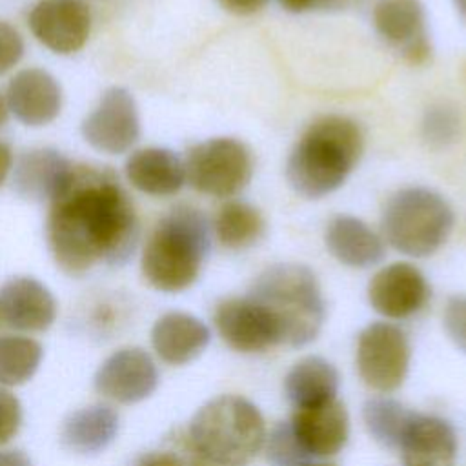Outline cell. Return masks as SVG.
<instances>
[{
	"mask_svg": "<svg viewBox=\"0 0 466 466\" xmlns=\"http://www.w3.org/2000/svg\"><path fill=\"white\" fill-rule=\"evenodd\" d=\"M135 466H209L193 450H155L144 453Z\"/></svg>",
	"mask_w": 466,
	"mask_h": 466,
	"instance_id": "1f68e13d",
	"label": "cell"
},
{
	"mask_svg": "<svg viewBox=\"0 0 466 466\" xmlns=\"http://www.w3.org/2000/svg\"><path fill=\"white\" fill-rule=\"evenodd\" d=\"M186 182L204 195L233 197L253 173L249 149L235 138L218 137L193 146L184 162Z\"/></svg>",
	"mask_w": 466,
	"mask_h": 466,
	"instance_id": "52a82bcc",
	"label": "cell"
},
{
	"mask_svg": "<svg viewBox=\"0 0 466 466\" xmlns=\"http://www.w3.org/2000/svg\"><path fill=\"white\" fill-rule=\"evenodd\" d=\"M397 450L404 466H455L457 435L444 419L413 411Z\"/></svg>",
	"mask_w": 466,
	"mask_h": 466,
	"instance_id": "e0dca14e",
	"label": "cell"
},
{
	"mask_svg": "<svg viewBox=\"0 0 466 466\" xmlns=\"http://www.w3.org/2000/svg\"><path fill=\"white\" fill-rule=\"evenodd\" d=\"M413 411L386 397H373L364 402L362 419L370 435L388 450H397L400 435Z\"/></svg>",
	"mask_w": 466,
	"mask_h": 466,
	"instance_id": "4316f807",
	"label": "cell"
},
{
	"mask_svg": "<svg viewBox=\"0 0 466 466\" xmlns=\"http://www.w3.org/2000/svg\"><path fill=\"white\" fill-rule=\"evenodd\" d=\"M457 11L461 13V16L466 20V0H453Z\"/></svg>",
	"mask_w": 466,
	"mask_h": 466,
	"instance_id": "74e56055",
	"label": "cell"
},
{
	"mask_svg": "<svg viewBox=\"0 0 466 466\" xmlns=\"http://www.w3.org/2000/svg\"><path fill=\"white\" fill-rule=\"evenodd\" d=\"M459 115L446 104L431 106L422 118V137L428 144L442 147L455 140L459 133Z\"/></svg>",
	"mask_w": 466,
	"mask_h": 466,
	"instance_id": "83f0119b",
	"label": "cell"
},
{
	"mask_svg": "<svg viewBox=\"0 0 466 466\" xmlns=\"http://www.w3.org/2000/svg\"><path fill=\"white\" fill-rule=\"evenodd\" d=\"M248 297L271 322L279 346H306L324 320V300L315 273L302 264L284 262L264 269Z\"/></svg>",
	"mask_w": 466,
	"mask_h": 466,
	"instance_id": "3957f363",
	"label": "cell"
},
{
	"mask_svg": "<svg viewBox=\"0 0 466 466\" xmlns=\"http://www.w3.org/2000/svg\"><path fill=\"white\" fill-rule=\"evenodd\" d=\"M82 135L98 151L109 155L127 151L140 135L138 111L131 93L124 87L107 89L82 122Z\"/></svg>",
	"mask_w": 466,
	"mask_h": 466,
	"instance_id": "30bf717a",
	"label": "cell"
},
{
	"mask_svg": "<svg viewBox=\"0 0 466 466\" xmlns=\"http://www.w3.org/2000/svg\"><path fill=\"white\" fill-rule=\"evenodd\" d=\"M368 299L377 313L388 319H408L426 306L430 286L419 268L395 262L373 275Z\"/></svg>",
	"mask_w": 466,
	"mask_h": 466,
	"instance_id": "5bb4252c",
	"label": "cell"
},
{
	"mask_svg": "<svg viewBox=\"0 0 466 466\" xmlns=\"http://www.w3.org/2000/svg\"><path fill=\"white\" fill-rule=\"evenodd\" d=\"M450 204L426 187H406L395 193L382 211V235L390 246L410 257L435 253L453 228Z\"/></svg>",
	"mask_w": 466,
	"mask_h": 466,
	"instance_id": "8992f818",
	"label": "cell"
},
{
	"mask_svg": "<svg viewBox=\"0 0 466 466\" xmlns=\"http://www.w3.org/2000/svg\"><path fill=\"white\" fill-rule=\"evenodd\" d=\"M220 5L237 15H249L266 5L268 0H218Z\"/></svg>",
	"mask_w": 466,
	"mask_h": 466,
	"instance_id": "e575fe53",
	"label": "cell"
},
{
	"mask_svg": "<svg viewBox=\"0 0 466 466\" xmlns=\"http://www.w3.org/2000/svg\"><path fill=\"white\" fill-rule=\"evenodd\" d=\"M24 55V40L20 33L0 20V75L7 73L18 64Z\"/></svg>",
	"mask_w": 466,
	"mask_h": 466,
	"instance_id": "d6a6232c",
	"label": "cell"
},
{
	"mask_svg": "<svg viewBox=\"0 0 466 466\" xmlns=\"http://www.w3.org/2000/svg\"><path fill=\"white\" fill-rule=\"evenodd\" d=\"M264 233V218L257 208L242 200H231L220 208L215 218V235L229 249H244Z\"/></svg>",
	"mask_w": 466,
	"mask_h": 466,
	"instance_id": "d4e9b609",
	"label": "cell"
},
{
	"mask_svg": "<svg viewBox=\"0 0 466 466\" xmlns=\"http://www.w3.org/2000/svg\"><path fill=\"white\" fill-rule=\"evenodd\" d=\"M0 324H2V313H0Z\"/></svg>",
	"mask_w": 466,
	"mask_h": 466,
	"instance_id": "b9f144b4",
	"label": "cell"
},
{
	"mask_svg": "<svg viewBox=\"0 0 466 466\" xmlns=\"http://www.w3.org/2000/svg\"><path fill=\"white\" fill-rule=\"evenodd\" d=\"M2 324L22 331H46L56 319L53 293L36 279L15 277L0 289Z\"/></svg>",
	"mask_w": 466,
	"mask_h": 466,
	"instance_id": "2e32d148",
	"label": "cell"
},
{
	"mask_svg": "<svg viewBox=\"0 0 466 466\" xmlns=\"http://www.w3.org/2000/svg\"><path fill=\"white\" fill-rule=\"evenodd\" d=\"M95 390L116 404H137L158 386V370L153 357L137 346L111 353L95 373Z\"/></svg>",
	"mask_w": 466,
	"mask_h": 466,
	"instance_id": "9c48e42d",
	"label": "cell"
},
{
	"mask_svg": "<svg viewBox=\"0 0 466 466\" xmlns=\"http://www.w3.org/2000/svg\"><path fill=\"white\" fill-rule=\"evenodd\" d=\"M286 422L306 462L339 453L350 433L348 411L337 399L320 406L295 408Z\"/></svg>",
	"mask_w": 466,
	"mask_h": 466,
	"instance_id": "8fae6325",
	"label": "cell"
},
{
	"mask_svg": "<svg viewBox=\"0 0 466 466\" xmlns=\"http://www.w3.org/2000/svg\"><path fill=\"white\" fill-rule=\"evenodd\" d=\"M209 337V328L200 319L184 311H169L153 324L151 346L162 362L182 366L206 350Z\"/></svg>",
	"mask_w": 466,
	"mask_h": 466,
	"instance_id": "d6986e66",
	"label": "cell"
},
{
	"mask_svg": "<svg viewBox=\"0 0 466 466\" xmlns=\"http://www.w3.org/2000/svg\"><path fill=\"white\" fill-rule=\"evenodd\" d=\"M44 357L42 344L27 335H0V386H22L33 379Z\"/></svg>",
	"mask_w": 466,
	"mask_h": 466,
	"instance_id": "484cf974",
	"label": "cell"
},
{
	"mask_svg": "<svg viewBox=\"0 0 466 466\" xmlns=\"http://www.w3.org/2000/svg\"><path fill=\"white\" fill-rule=\"evenodd\" d=\"M5 118H7V106H5L4 98L0 96V126L5 122Z\"/></svg>",
	"mask_w": 466,
	"mask_h": 466,
	"instance_id": "f35d334b",
	"label": "cell"
},
{
	"mask_svg": "<svg viewBox=\"0 0 466 466\" xmlns=\"http://www.w3.org/2000/svg\"><path fill=\"white\" fill-rule=\"evenodd\" d=\"M137 240V213L116 175L107 167L73 166L47 215V244L56 266L69 275H82L96 262L120 266Z\"/></svg>",
	"mask_w": 466,
	"mask_h": 466,
	"instance_id": "6da1fadb",
	"label": "cell"
},
{
	"mask_svg": "<svg viewBox=\"0 0 466 466\" xmlns=\"http://www.w3.org/2000/svg\"><path fill=\"white\" fill-rule=\"evenodd\" d=\"M410 344L406 333L390 322H371L357 342V371L375 391H395L406 379Z\"/></svg>",
	"mask_w": 466,
	"mask_h": 466,
	"instance_id": "ba28073f",
	"label": "cell"
},
{
	"mask_svg": "<svg viewBox=\"0 0 466 466\" xmlns=\"http://www.w3.org/2000/svg\"><path fill=\"white\" fill-rule=\"evenodd\" d=\"M279 2L284 9L293 11V13H304V11L320 9V7L342 5V0H279Z\"/></svg>",
	"mask_w": 466,
	"mask_h": 466,
	"instance_id": "836d02e7",
	"label": "cell"
},
{
	"mask_svg": "<svg viewBox=\"0 0 466 466\" xmlns=\"http://www.w3.org/2000/svg\"><path fill=\"white\" fill-rule=\"evenodd\" d=\"M362 131L348 116L315 120L295 144L286 175L291 187L308 197H324L344 184L362 155Z\"/></svg>",
	"mask_w": 466,
	"mask_h": 466,
	"instance_id": "7a4b0ae2",
	"label": "cell"
},
{
	"mask_svg": "<svg viewBox=\"0 0 466 466\" xmlns=\"http://www.w3.org/2000/svg\"><path fill=\"white\" fill-rule=\"evenodd\" d=\"M5 106L25 126H44L60 113L62 91L47 71L22 69L7 84Z\"/></svg>",
	"mask_w": 466,
	"mask_h": 466,
	"instance_id": "ac0fdd59",
	"label": "cell"
},
{
	"mask_svg": "<svg viewBox=\"0 0 466 466\" xmlns=\"http://www.w3.org/2000/svg\"><path fill=\"white\" fill-rule=\"evenodd\" d=\"M444 328L455 346L466 353V295H455L446 302Z\"/></svg>",
	"mask_w": 466,
	"mask_h": 466,
	"instance_id": "4dcf8cb0",
	"label": "cell"
},
{
	"mask_svg": "<svg viewBox=\"0 0 466 466\" xmlns=\"http://www.w3.org/2000/svg\"><path fill=\"white\" fill-rule=\"evenodd\" d=\"M120 430V417L109 404H91L71 411L60 426V442L80 455L106 450Z\"/></svg>",
	"mask_w": 466,
	"mask_h": 466,
	"instance_id": "ffe728a7",
	"label": "cell"
},
{
	"mask_svg": "<svg viewBox=\"0 0 466 466\" xmlns=\"http://www.w3.org/2000/svg\"><path fill=\"white\" fill-rule=\"evenodd\" d=\"M266 459L273 466H299L306 462L289 433L286 420L279 422L269 431L266 444Z\"/></svg>",
	"mask_w": 466,
	"mask_h": 466,
	"instance_id": "f1b7e54d",
	"label": "cell"
},
{
	"mask_svg": "<svg viewBox=\"0 0 466 466\" xmlns=\"http://www.w3.org/2000/svg\"><path fill=\"white\" fill-rule=\"evenodd\" d=\"M11 166H13V151L5 142H0V186L9 175Z\"/></svg>",
	"mask_w": 466,
	"mask_h": 466,
	"instance_id": "8d00e7d4",
	"label": "cell"
},
{
	"mask_svg": "<svg viewBox=\"0 0 466 466\" xmlns=\"http://www.w3.org/2000/svg\"><path fill=\"white\" fill-rule=\"evenodd\" d=\"M350 2H355V0H342V4H350ZM359 2V0H357Z\"/></svg>",
	"mask_w": 466,
	"mask_h": 466,
	"instance_id": "60d3db41",
	"label": "cell"
},
{
	"mask_svg": "<svg viewBox=\"0 0 466 466\" xmlns=\"http://www.w3.org/2000/svg\"><path fill=\"white\" fill-rule=\"evenodd\" d=\"M0 466H33V462L20 450H0Z\"/></svg>",
	"mask_w": 466,
	"mask_h": 466,
	"instance_id": "d590c367",
	"label": "cell"
},
{
	"mask_svg": "<svg viewBox=\"0 0 466 466\" xmlns=\"http://www.w3.org/2000/svg\"><path fill=\"white\" fill-rule=\"evenodd\" d=\"M209 249L208 218L195 208H173L153 229L142 253V275L160 291L189 288Z\"/></svg>",
	"mask_w": 466,
	"mask_h": 466,
	"instance_id": "277c9868",
	"label": "cell"
},
{
	"mask_svg": "<svg viewBox=\"0 0 466 466\" xmlns=\"http://www.w3.org/2000/svg\"><path fill=\"white\" fill-rule=\"evenodd\" d=\"M326 246L339 262L351 268H370L384 257L382 238L366 222L350 215H339L328 224Z\"/></svg>",
	"mask_w": 466,
	"mask_h": 466,
	"instance_id": "7402d4cb",
	"label": "cell"
},
{
	"mask_svg": "<svg viewBox=\"0 0 466 466\" xmlns=\"http://www.w3.org/2000/svg\"><path fill=\"white\" fill-rule=\"evenodd\" d=\"M373 25L411 64H422L430 58L431 44L420 0H379L373 7Z\"/></svg>",
	"mask_w": 466,
	"mask_h": 466,
	"instance_id": "4fadbf2b",
	"label": "cell"
},
{
	"mask_svg": "<svg viewBox=\"0 0 466 466\" xmlns=\"http://www.w3.org/2000/svg\"><path fill=\"white\" fill-rule=\"evenodd\" d=\"M339 373L322 357H304L284 379V393L293 408H311L337 399Z\"/></svg>",
	"mask_w": 466,
	"mask_h": 466,
	"instance_id": "cb8c5ba5",
	"label": "cell"
},
{
	"mask_svg": "<svg viewBox=\"0 0 466 466\" xmlns=\"http://www.w3.org/2000/svg\"><path fill=\"white\" fill-rule=\"evenodd\" d=\"M191 450L209 466H246L266 442L258 408L240 395L208 400L189 422Z\"/></svg>",
	"mask_w": 466,
	"mask_h": 466,
	"instance_id": "5b68a950",
	"label": "cell"
},
{
	"mask_svg": "<svg viewBox=\"0 0 466 466\" xmlns=\"http://www.w3.org/2000/svg\"><path fill=\"white\" fill-rule=\"evenodd\" d=\"M73 166L55 149H33L24 153L15 167V189L33 200L49 202L62 189Z\"/></svg>",
	"mask_w": 466,
	"mask_h": 466,
	"instance_id": "603a6c76",
	"label": "cell"
},
{
	"mask_svg": "<svg viewBox=\"0 0 466 466\" xmlns=\"http://www.w3.org/2000/svg\"><path fill=\"white\" fill-rule=\"evenodd\" d=\"M299 466H333V464H324V462H304V464H299Z\"/></svg>",
	"mask_w": 466,
	"mask_h": 466,
	"instance_id": "ab89813d",
	"label": "cell"
},
{
	"mask_svg": "<svg viewBox=\"0 0 466 466\" xmlns=\"http://www.w3.org/2000/svg\"><path fill=\"white\" fill-rule=\"evenodd\" d=\"M213 320L220 339L237 351L257 353L279 346L271 322L248 295L218 302Z\"/></svg>",
	"mask_w": 466,
	"mask_h": 466,
	"instance_id": "9a60e30c",
	"label": "cell"
},
{
	"mask_svg": "<svg viewBox=\"0 0 466 466\" xmlns=\"http://www.w3.org/2000/svg\"><path fill=\"white\" fill-rule=\"evenodd\" d=\"M22 426V404L9 388L0 386V446L7 444Z\"/></svg>",
	"mask_w": 466,
	"mask_h": 466,
	"instance_id": "f546056e",
	"label": "cell"
},
{
	"mask_svg": "<svg viewBox=\"0 0 466 466\" xmlns=\"http://www.w3.org/2000/svg\"><path fill=\"white\" fill-rule=\"evenodd\" d=\"M127 180L142 193L169 197L186 184V166L180 157L164 147L135 151L126 162Z\"/></svg>",
	"mask_w": 466,
	"mask_h": 466,
	"instance_id": "44dd1931",
	"label": "cell"
},
{
	"mask_svg": "<svg viewBox=\"0 0 466 466\" xmlns=\"http://www.w3.org/2000/svg\"><path fill=\"white\" fill-rule=\"evenodd\" d=\"M29 27L47 49L69 55L89 36L91 11L84 0H40L29 15Z\"/></svg>",
	"mask_w": 466,
	"mask_h": 466,
	"instance_id": "7c38bea8",
	"label": "cell"
}]
</instances>
